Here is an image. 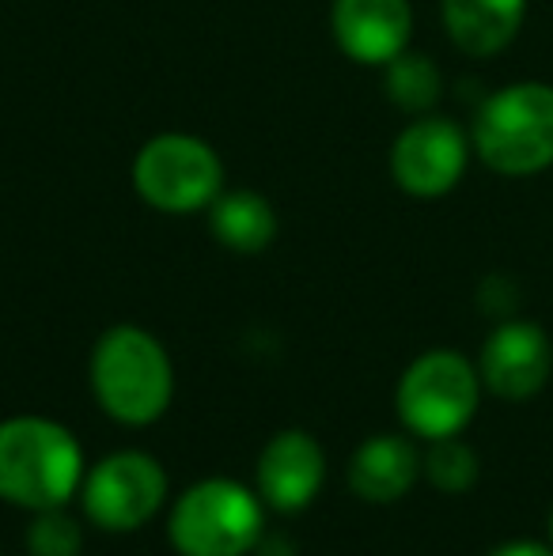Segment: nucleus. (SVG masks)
Segmentation results:
<instances>
[{
    "label": "nucleus",
    "instance_id": "obj_3",
    "mask_svg": "<svg viewBox=\"0 0 553 556\" xmlns=\"http://www.w3.org/2000/svg\"><path fill=\"white\" fill-rule=\"evenodd\" d=\"M266 511L259 489L205 477L171 504L167 538L178 556H247L266 534Z\"/></svg>",
    "mask_w": 553,
    "mask_h": 556
},
{
    "label": "nucleus",
    "instance_id": "obj_4",
    "mask_svg": "<svg viewBox=\"0 0 553 556\" xmlns=\"http://www.w3.org/2000/svg\"><path fill=\"white\" fill-rule=\"evenodd\" d=\"M474 152L489 170L508 178L553 167V88L508 84L481 103L474 117Z\"/></svg>",
    "mask_w": 553,
    "mask_h": 556
},
{
    "label": "nucleus",
    "instance_id": "obj_9",
    "mask_svg": "<svg viewBox=\"0 0 553 556\" xmlns=\"http://www.w3.org/2000/svg\"><path fill=\"white\" fill-rule=\"evenodd\" d=\"M553 371V344L542 326L535 323H501L481 344L478 375L489 394L504 402L535 397L550 382Z\"/></svg>",
    "mask_w": 553,
    "mask_h": 556
},
{
    "label": "nucleus",
    "instance_id": "obj_11",
    "mask_svg": "<svg viewBox=\"0 0 553 556\" xmlns=\"http://www.w3.org/2000/svg\"><path fill=\"white\" fill-rule=\"evenodd\" d=\"M330 27L341 53L361 65H391L414 35L410 0H334Z\"/></svg>",
    "mask_w": 553,
    "mask_h": 556
},
{
    "label": "nucleus",
    "instance_id": "obj_5",
    "mask_svg": "<svg viewBox=\"0 0 553 556\" xmlns=\"http://www.w3.org/2000/svg\"><path fill=\"white\" fill-rule=\"evenodd\" d=\"M481 402V375L463 352L432 349L420 352L402 371L394 390V409L414 440H448L463 435Z\"/></svg>",
    "mask_w": 553,
    "mask_h": 556
},
{
    "label": "nucleus",
    "instance_id": "obj_19",
    "mask_svg": "<svg viewBox=\"0 0 553 556\" xmlns=\"http://www.w3.org/2000/svg\"><path fill=\"white\" fill-rule=\"evenodd\" d=\"M550 542H553V511H550Z\"/></svg>",
    "mask_w": 553,
    "mask_h": 556
},
{
    "label": "nucleus",
    "instance_id": "obj_8",
    "mask_svg": "<svg viewBox=\"0 0 553 556\" xmlns=\"http://www.w3.org/2000/svg\"><path fill=\"white\" fill-rule=\"evenodd\" d=\"M466 144L463 129L448 117H420L406 125L391 148V175L402 193L420 201L443 198L458 186L466 170Z\"/></svg>",
    "mask_w": 553,
    "mask_h": 556
},
{
    "label": "nucleus",
    "instance_id": "obj_1",
    "mask_svg": "<svg viewBox=\"0 0 553 556\" xmlns=\"http://www.w3.org/2000/svg\"><path fill=\"white\" fill-rule=\"evenodd\" d=\"M88 382L99 409L126 428H148L175 402V364L148 330L111 326L88 359Z\"/></svg>",
    "mask_w": 553,
    "mask_h": 556
},
{
    "label": "nucleus",
    "instance_id": "obj_14",
    "mask_svg": "<svg viewBox=\"0 0 553 556\" xmlns=\"http://www.w3.org/2000/svg\"><path fill=\"white\" fill-rule=\"evenodd\" d=\"M213 235L236 254H262L277 239V213L262 193L231 190L213 201Z\"/></svg>",
    "mask_w": 553,
    "mask_h": 556
},
{
    "label": "nucleus",
    "instance_id": "obj_2",
    "mask_svg": "<svg viewBox=\"0 0 553 556\" xmlns=\"http://www.w3.org/2000/svg\"><path fill=\"white\" fill-rule=\"evenodd\" d=\"M80 440L65 425L50 417L0 420V500L20 511H46L65 507L80 496L84 484Z\"/></svg>",
    "mask_w": 553,
    "mask_h": 556
},
{
    "label": "nucleus",
    "instance_id": "obj_16",
    "mask_svg": "<svg viewBox=\"0 0 553 556\" xmlns=\"http://www.w3.org/2000/svg\"><path fill=\"white\" fill-rule=\"evenodd\" d=\"M387 96L402 106V111H428L440 99V73L428 58L417 53H402L387 65Z\"/></svg>",
    "mask_w": 553,
    "mask_h": 556
},
{
    "label": "nucleus",
    "instance_id": "obj_18",
    "mask_svg": "<svg viewBox=\"0 0 553 556\" xmlns=\"http://www.w3.org/2000/svg\"><path fill=\"white\" fill-rule=\"evenodd\" d=\"M486 556H553V542H504Z\"/></svg>",
    "mask_w": 553,
    "mask_h": 556
},
{
    "label": "nucleus",
    "instance_id": "obj_15",
    "mask_svg": "<svg viewBox=\"0 0 553 556\" xmlns=\"http://www.w3.org/2000/svg\"><path fill=\"white\" fill-rule=\"evenodd\" d=\"M420 473L440 492H466L478 481L481 462L470 443H463L458 435H448V440L428 443V451L420 454Z\"/></svg>",
    "mask_w": 553,
    "mask_h": 556
},
{
    "label": "nucleus",
    "instance_id": "obj_6",
    "mask_svg": "<svg viewBox=\"0 0 553 556\" xmlns=\"http://www.w3.org/2000/svg\"><path fill=\"white\" fill-rule=\"evenodd\" d=\"M134 186L140 201H148L160 213H198V208H209L221 198V155L198 137L163 132L137 152Z\"/></svg>",
    "mask_w": 553,
    "mask_h": 556
},
{
    "label": "nucleus",
    "instance_id": "obj_7",
    "mask_svg": "<svg viewBox=\"0 0 553 556\" xmlns=\"http://www.w3.org/2000/svg\"><path fill=\"white\" fill-rule=\"evenodd\" d=\"M80 507L91 527L106 534H134L167 504V469L148 451H118L84 473Z\"/></svg>",
    "mask_w": 553,
    "mask_h": 556
},
{
    "label": "nucleus",
    "instance_id": "obj_13",
    "mask_svg": "<svg viewBox=\"0 0 553 556\" xmlns=\"http://www.w3.org/2000/svg\"><path fill=\"white\" fill-rule=\"evenodd\" d=\"M527 0H443V27L470 58H493L519 35Z\"/></svg>",
    "mask_w": 553,
    "mask_h": 556
},
{
    "label": "nucleus",
    "instance_id": "obj_12",
    "mask_svg": "<svg viewBox=\"0 0 553 556\" xmlns=\"http://www.w3.org/2000/svg\"><path fill=\"white\" fill-rule=\"evenodd\" d=\"M420 477V451L410 435L379 432L364 440L349 458L345 481L349 492L364 504H399Z\"/></svg>",
    "mask_w": 553,
    "mask_h": 556
},
{
    "label": "nucleus",
    "instance_id": "obj_17",
    "mask_svg": "<svg viewBox=\"0 0 553 556\" xmlns=\"http://www.w3.org/2000/svg\"><path fill=\"white\" fill-rule=\"evenodd\" d=\"M80 553H84V527L65 507L30 511L27 556H80Z\"/></svg>",
    "mask_w": 553,
    "mask_h": 556
},
{
    "label": "nucleus",
    "instance_id": "obj_10",
    "mask_svg": "<svg viewBox=\"0 0 553 556\" xmlns=\"http://www.w3.org/2000/svg\"><path fill=\"white\" fill-rule=\"evenodd\" d=\"M254 481H259V496L266 500L269 511H307L326 484L323 443L303 428H285L262 446Z\"/></svg>",
    "mask_w": 553,
    "mask_h": 556
}]
</instances>
